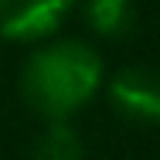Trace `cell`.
<instances>
[{"label": "cell", "instance_id": "obj_4", "mask_svg": "<svg viewBox=\"0 0 160 160\" xmlns=\"http://www.w3.org/2000/svg\"><path fill=\"white\" fill-rule=\"evenodd\" d=\"M82 21L96 38L123 41L136 28V3L133 0H85L82 3Z\"/></svg>", "mask_w": 160, "mask_h": 160}, {"label": "cell", "instance_id": "obj_2", "mask_svg": "<svg viewBox=\"0 0 160 160\" xmlns=\"http://www.w3.org/2000/svg\"><path fill=\"white\" fill-rule=\"evenodd\" d=\"M109 106L133 126H160V68L126 65L106 85Z\"/></svg>", "mask_w": 160, "mask_h": 160}, {"label": "cell", "instance_id": "obj_5", "mask_svg": "<svg viewBox=\"0 0 160 160\" xmlns=\"http://www.w3.org/2000/svg\"><path fill=\"white\" fill-rule=\"evenodd\" d=\"M31 160H85V143L72 123H48L31 143Z\"/></svg>", "mask_w": 160, "mask_h": 160}, {"label": "cell", "instance_id": "obj_1", "mask_svg": "<svg viewBox=\"0 0 160 160\" xmlns=\"http://www.w3.org/2000/svg\"><path fill=\"white\" fill-rule=\"evenodd\" d=\"M102 58L85 41H48L24 62L21 96L48 123H65L102 89Z\"/></svg>", "mask_w": 160, "mask_h": 160}, {"label": "cell", "instance_id": "obj_3", "mask_svg": "<svg viewBox=\"0 0 160 160\" xmlns=\"http://www.w3.org/2000/svg\"><path fill=\"white\" fill-rule=\"evenodd\" d=\"M75 10V0H0V38L14 44L44 41Z\"/></svg>", "mask_w": 160, "mask_h": 160}]
</instances>
